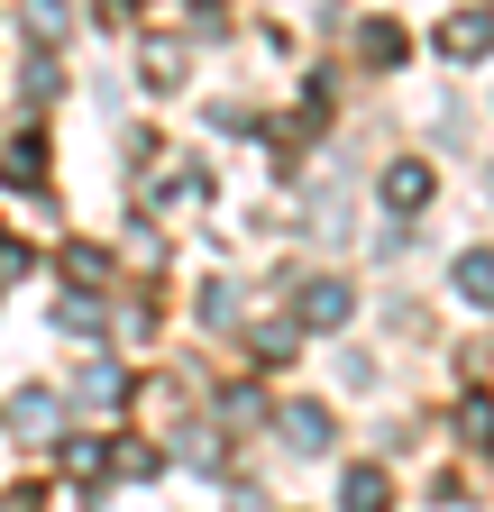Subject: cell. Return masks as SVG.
I'll list each match as a JSON object with an SVG mask.
<instances>
[{
    "instance_id": "6da1fadb",
    "label": "cell",
    "mask_w": 494,
    "mask_h": 512,
    "mask_svg": "<svg viewBox=\"0 0 494 512\" xmlns=\"http://www.w3.org/2000/svg\"><path fill=\"white\" fill-rule=\"evenodd\" d=\"M385 202H394V211L430 202V165H394V174H385Z\"/></svg>"
},
{
    "instance_id": "7a4b0ae2",
    "label": "cell",
    "mask_w": 494,
    "mask_h": 512,
    "mask_svg": "<svg viewBox=\"0 0 494 512\" xmlns=\"http://www.w3.org/2000/svg\"><path fill=\"white\" fill-rule=\"evenodd\" d=\"M284 430H293V448H330V412H321V403H293Z\"/></svg>"
},
{
    "instance_id": "3957f363",
    "label": "cell",
    "mask_w": 494,
    "mask_h": 512,
    "mask_svg": "<svg viewBox=\"0 0 494 512\" xmlns=\"http://www.w3.org/2000/svg\"><path fill=\"white\" fill-rule=\"evenodd\" d=\"M302 320H312V330H330V320H348V293H339V284H312V293H302Z\"/></svg>"
},
{
    "instance_id": "277c9868",
    "label": "cell",
    "mask_w": 494,
    "mask_h": 512,
    "mask_svg": "<svg viewBox=\"0 0 494 512\" xmlns=\"http://www.w3.org/2000/svg\"><path fill=\"white\" fill-rule=\"evenodd\" d=\"M458 293H467V302H494V256H485V247L458 256Z\"/></svg>"
},
{
    "instance_id": "5b68a950",
    "label": "cell",
    "mask_w": 494,
    "mask_h": 512,
    "mask_svg": "<svg viewBox=\"0 0 494 512\" xmlns=\"http://www.w3.org/2000/svg\"><path fill=\"white\" fill-rule=\"evenodd\" d=\"M348 512H385V476H376V467L348 476Z\"/></svg>"
},
{
    "instance_id": "8992f818",
    "label": "cell",
    "mask_w": 494,
    "mask_h": 512,
    "mask_svg": "<svg viewBox=\"0 0 494 512\" xmlns=\"http://www.w3.org/2000/svg\"><path fill=\"white\" fill-rule=\"evenodd\" d=\"M440 46H449V55H476V46H485V19H449Z\"/></svg>"
}]
</instances>
